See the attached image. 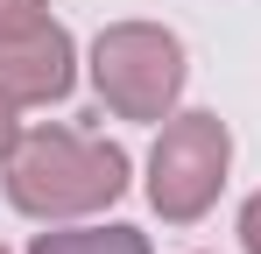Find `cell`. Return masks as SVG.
Instances as JSON below:
<instances>
[{"label": "cell", "mask_w": 261, "mask_h": 254, "mask_svg": "<svg viewBox=\"0 0 261 254\" xmlns=\"http://www.w3.org/2000/svg\"><path fill=\"white\" fill-rule=\"evenodd\" d=\"M127 191V156L78 127H36L7 148V198L29 219H78Z\"/></svg>", "instance_id": "cell-1"}, {"label": "cell", "mask_w": 261, "mask_h": 254, "mask_svg": "<svg viewBox=\"0 0 261 254\" xmlns=\"http://www.w3.org/2000/svg\"><path fill=\"white\" fill-rule=\"evenodd\" d=\"M92 85L120 120H163L184 92V42L155 21H120L92 42Z\"/></svg>", "instance_id": "cell-2"}, {"label": "cell", "mask_w": 261, "mask_h": 254, "mask_svg": "<svg viewBox=\"0 0 261 254\" xmlns=\"http://www.w3.org/2000/svg\"><path fill=\"white\" fill-rule=\"evenodd\" d=\"M226 156H233V134H226L219 113H176L155 141V156H148V205L176 226H191L219 198Z\"/></svg>", "instance_id": "cell-3"}, {"label": "cell", "mask_w": 261, "mask_h": 254, "mask_svg": "<svg viewBox=\"0 0 261 254\" xmlns=\"http://www.w3.org/2000/svg\"><path fill=\"white\" fill-rule=\"evenodd\" d=\"M71 36L57 21H21V29H0V99L7 106H49L71 92Z\"/></svg>", "instance_id": "cell-4"}, {"label": "cell", "mask_w": 261, "mask_h": 254, "mask_svg": "<svg viewBox=\"0 0 261 254\" xmlns=\"http://www.w3.org/2000/svg\"><path fill=\"white\" fill-rule=\"evenodd\" d=\"M29 254H148L134 226H78V233H36Z\"/></svg>", "instance_id": "cell-5"}, {"label": "cell", "mask_w": 261, "mask_h": 254, "mask_svg": "<svg viewBox=\"0 0 261 254\" xmlns=\"http://www.w3.org/2000/svg\"><path fill=\"white\" fill-rule=\"evenodd\" d=\"M21 21H43V0H0V29H21Z\"/></svg>", "instance_id": "cell-6"}, {"label": "cell", "mask_w": 261, "mask_h": 254, "mask_svg": "<svg viewBox=\"0 0 261 254\" xmlns=\"http://www.w3.org/2000/svg\"><path fill=\"white\" fill-rule=\"evenodd\" d=\"M240 240H247V254H261V198H247V212H240Z\"/></svg>", "instance_id": "cell-7"}, {"label": "cell", "mask_w": 261, "mask_h": 254, "mask_svg": "<svg viewBox=\"0 0 261 254\" xmlns=\"http://www.w3.org/2000/svg\"><path fill=\"white\" fill-rule=\"evenodd\" d=\"M14 141H21V127H14V106L0 99V163H7V148H14Z\"/></svg>", "instance_id": "cell-8"}]
</instances>
